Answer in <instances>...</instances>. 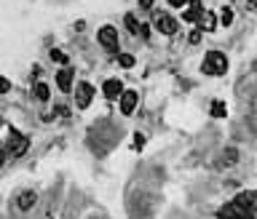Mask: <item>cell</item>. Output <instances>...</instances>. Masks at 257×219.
Masks as SVG:
<instances>
[{
  "instance_id": "e0dca14e",
  "label": "cell",
  "mask_w": 257,
  "mask_h": 219,
  "mask_svg": "<svg viewBox=\"0 0 257 219\" xmlns=\"http://www.w3.org/2000/svg\"><path fill=\"white\" fill-rule=\"evenodd\" d=\"M51 59H54V62H59V64H67V56H64L59 48H54V51H51Z\"/></svg>"
},
{
  "instance_id": "7a4b0ae2",
  "label": "cell",
  "mask_w": 257,
  "mask_h": 219,
  "mask_svg": "<svg viewBox=\"0 0 257 219\" xmlns=\"http://www.w3.org/2000/svg\"><path fill=\"white\" fill-rule=\"evenodd\" d=\"M100 43H102L104 51L118 54V32H115V27H102L100 30Z\"/></svg>"
},
{
  "instance_id": "44dd1931",
  "label": "cell",
  "mask_w": 257,
  "mask_h": 219,
  "mask_svg": "<svg viewBox=\"0 0 257 219\" xmlns=\"http://www.w3.org/2000/svg\"><path fill=\"white\" fill-rule=\"evenodd\" d=\"M185 3H188V0H169V5H171V8H182Z\"/></svg>"
},
{
  "instance_id": "ffe728a7",
  "label": "cell",
  "mask_w": 257,
  "mask_h": 219,
  "mask_svg": "<svg viewBox=\"0 0 257 219\" xmlns=\"http://www.w3.org/2000/svg\"><path fill=\"white\" fill-rule=\"evenodd\" d=\"M188 41H190V43L196 45V43L201 41V30H193V32H190V38H188Z\"/></svg>"
},
{
  "instance_id": "3957f363",
  "label": "cell",
  "mask_w": 257,
  "mask_h": 219,
  "mask_svg": "<svg viewBox=\"0 0 257 219\" xmlns=\"http://www.w3.org/2000/svg\"><path fill=\"white\" fill-rule=\"evenodd\" d=\"M153 22H155V30L163 32V35H174L177 32V22L169 14H163V11H158V14L153 16Z\"/></svg>"
},
{
  "instance_id": "7c38bea8",
  "label": "cell",
  "mask_w": 257,
  "mask_h": 219,
  "mask_svg": "<svg viewBox=\"0 0 257 219\" xmlns=\"http://www.w3.org/2000/svg\"><path fill=\"white\" fill-rule=\"evenodd\" d=\"M35 201H38L35 192H22V195L16 198V206H19L22 211H27V209H32V206H35Z\"/></svg>"
},
{
  "instance_id": "277c9868",
  "label": "cell",
  "mask_w": 257,
  "mask_h": 219,
  "mask_svg": "<svg viewBox=\"0 0 257 219\" xmlns=\"http://www.w3.org/2000/svg\"><path fill=\"white\" fill-rule=\"evenodd\" d=\"M217 219H255V217H252V211H244L236 203H228V206H222V209H220Z\"/></svg>"
},
{
  "instance_id": "4fadbf2b",
  "label": "cell",
  "mask_w": 257,
  "mask_h": 219,
  "mask_svg": "<svg viewBox=\"0 0 257 219\" xmlns=\"http://www.w3.org/2000/svg\"><path fill=\"white\" fill-rule=\"evenodd\" d=\"M123 22H126V30L131 32V35H140V22H137L134 14H126V19H123Z\"/></svg>"
},
{
  "instance_id": "30bf717a",
  "label": "cell",
  "mask_w": 257,
  "mask_h": 219,
  "mask_svg": "<svg viewBox=\"0 0 257 219\" xmlns=\"http://www.w3.org/2000/svg\"><path fill=\"white\" fill-rule=\"evenodd\" d=\"M102 91H104V99H118V96H121V91H123V83L118 81V78H110V81L104 83Z\"/></svg>"
},
{
  "instance_id": "d4e9b609",
  "label": "cell",
  "mask_w": 257,
  "mask_h": 219,
  "mask_svg": "<svg viewBox=\"0 0 257 219\" xmlns=\"http://www.w3.org/2000/svg\"><path fill=\"white\" fill-rule=\"evenodd\" d=\"M3 161H5V152H0V166H3Z\"/></svg>"
},
{
  "instance_id": "ba28073f",
  "label": "cell",
  "mask_w": 257,
  "mask_h": 219,
  "mask_svg": "<svg viewBox=\"0 0 257 219\" xmlns=\"http://www.w3.org/2000/svg\"><path fill=\"white\" fill-rule=\"evenodd\" d=\"M233 203L239 206V209H244V211H252V214H255V203H257V195H255L252 190H247V192H239Z\"/></svg>"
},
{
  "instance_id": "8fae6325",
  "label": "cell",
  "mask_w": 257,
  "mask_h": 219,
  "mask_svg": "<svg viewBox=\"0 0 257 219\" xmlns=\"http://www.w3.org/2000/svg\"><path fill=\"white\" fill-rule=\"evenodd\" d=\"M214 22H217V16H214V14H201L193 24H199L196 30H201V32H212V30H214Z\"/></svg>"
},
{
  "instance_id": "d6986e66",
  "label": "cell",
  "mask_w": 257,
  "mask_h": 219,
  "mask_svg": "<svg viewBox=\"0 0 257 219\" xmlns=\"http://www.w3.org/2000/svg\"><path fill=\"white\" fill-rule=\"evenodd\" d=\"M11 91V83H8V78H0V94H8Z\"/></svg>"
},
{
  "instance_id": "6da1fadb",
  "label": "cell",
  "mask_w": 257,
  "mask_h": 219,
  "mask_svg": "<svg viewBox=\"0 0 257 219\" xmlns=\"http://www.w3.org/2000/svg\"><path fill=\"white\" fill-rule=\"evenodd\" d=\"M206 75H225L228 72V59L225 54H220V51H209L206 56H204V67H201Z\"/></svg>"
},
{
  "instance_id": "7402d4cb",
  "label": "cell",
  "mask_w": 257,
  "mask_h": 219,
  "mask_svg": "<svg viewBox=\"0 0 257 219\" xmlns=\"http://www.w3.org/2000/svg\"><path fill=\"white\" fill-rule=\"evenodd\" d=\"M142 144H145V136H142V134H137V136H134V147H137V150H140V147H142Z\"/></svg>"
},
{
  "instance_id": "9c48e42d",
  "label": "cell",
  "mask_w": 257,
  "mask_h": 219,
  "mask_svg": "<svg viewBox=\"0 0 257 219\" xmlns=\"http://www.w3.org/2000/svg\"><path fill=\"white\" fill-rule=\"evenodd\" d=\"M72 81H75V70H72V67H64V70L56 72V86L62 91H70L72 88Z\"/></svg>"
},
{
  "instance_id": "cb8c5ba5",
  "label": "cell",
  "mask_w": 257,
  "mask_h": 219,
  "mask_svg": "<svg viewBox=\"0 0 257 219\" xmlns=\"http://www.w3.org/2000/svg\"><path fill=\"white\" fill-rule=\"evenodd\" d=\"M140 5H142V8H150V5H153V0H140Z\"/></svg>"
},
{
  "instance_id": "ac0fdd59",
  "label": "cell",
  "mask_w": 257,
  "mask_h": 219,
  "mask_svg": "<svg viewBox=\"0 0 257 219\" xmlns=\"http://www.w3.org/2000/svg\"><path fill=\"white\" fill-rule=\"evenodd\" d=\"M220 19H222V24H230V22H233V11H230V8H222Z\"/></svg>"
},
{
  "instance_id": "9a60e30c",
  "label": "cell",
  "mask_w": 257,
  "mask_h": 219,
  "mask_svg": "<svg viewBox=\"0 0 257 219\" xmlns=\"http://www.w3.org/2000/svg\"><path fill=\"white\" fill-rule=\"evenodd\" d=\"M118 64L131 70V67H134V56H131V54H118Z\"/></svg>"
},
{
  "instance_id": "5bb4252c",
  "label": "cell",
  "mask_w": 257,
  "mask_h": 219,
  "mask_svg": "<svg viewBox=\"0 0 257 219\" xmlns=\"http://www.w3.org/2000/svg\"><path fill=\"white\" fill-rule=\"evenodd\" d=\"M35 96L41 99V102H49V86H46L43 81L35 83Z\"/></svg>"
},
{
  "instance_id": "2e32d148",
  "label": "cell",
  "mask_w": 257,
  "mask_h": 219,
  "mask_svg": "<svg viewBox=\"0 0 257 219\" xmlns=\"http://www.w3.org/2000/svg\"><path fill=\"white\" fill-rule=\"evenodd\" d=\"M212 115H214V118H225V115H228L225 102H214V104H212Z\"/></svg>"
},
{
  "instance_id": "8992f818",
  "label": "cell",
  "mask_w": 257,
  "mask_h": 219,
  "mask_svg": "<svg viewBox=\"0 0 257 219\" xmlns=\"http://www.w3.org/2000/svg\"><path fill=\"white\" fill-rule=\"evenodd\" d=\"M30 147V139L27 136H22V134H16V131H11V142H8V150H11V155H24Z\"/></svg>"
},
{
  "instance_id": "484cf974",
  "label": "cell",
  "mask_w": 257,
  "mask_h": 219,
  "mask_svg": "<svg viewBox=\"0 0 257 219\" xmlns=\"http://www.w3.org/2000/svg\"><path fill=\"white\" fill-rule=\"evenodd\" d=\"M0 126H3V123H0Z\"/></svg>"
},
{
  "instance_id": "5b68a950",
  "label": "cell",
  "mask_w": 257,
  "mask_h": 219,
  "mask_svg": "<svg viewBox=\"0 0 257 219\" xmlns=\"http://www.w3.org/2000/svg\"><path fill=\"white\" fill-rule=\"evenodd\" d=\"M91 99H94V86H91V83H81L75 88V104L86 110L91 104Z\"/></svg>"
},
{
  "instance_id": "52a82bcc",
  "label": "cell",
  "mask_w": 257,
  "mask_h": 219,
  "mask_svg": "<svg viewBox=\"0 0 257 219\" xmlns=\"http://www.w3.org/2000/svg\"><path fill=\"white\" fill-rule=\"evenodd\" d=\"M121 112L123 115H131V112L137 110V102H140V96H137V91H121Z\"/></svg>"
},
{
  "instance_id": "603a6c76",
  "label": "cell",
  "mask_w": 257,
  "mask_h": 219,
  "mask_svg": "<svg viewBox=\"0 0 257 219\" xmlns=\"http://www.w3.org/2000/svg\"><path fill=\"white\" fill-rule=\"evenodd\" d=\"M140 35H145V38L150 35V24H140Z\"/></svg>"
}]
</instances>
